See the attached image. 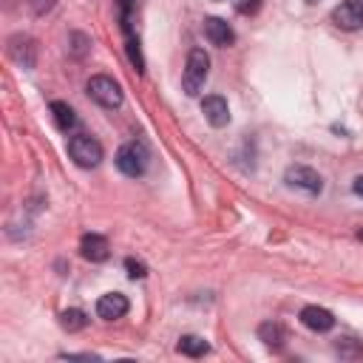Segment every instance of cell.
<instances>
[{"mask_svg": "<svg viewBox=\"0 0 363 363\" xmlns=\"http://www.w3.org/2000/svg\"><path fill=\"white\" fill-rule=\"evenodd\" d=\"M125 269H128V275H130L133 281L147 275V267H145L142 261H136V258H125Z\"/></svg>", "mask_w": 363, "mask_h": 363, "instance_id": "d6986e66", "label": "cell"}, {"mask_svg": "<svg viewBox=\"0 0 363 363\" xmlns=\"http://www.w3.org/2000/svg\"><path fill=\"white\" fill-rule=\"evenodd\" d=\"M332 23L343 31L363 28V0H343L340 6H335L332 9Z\"/></svg>", "mask_w": 363, "mask_h": 363, "instance_id": "8992f818", "label": "cell"}, {"mask_svg": "<svg viewBox=\"0 0 363 363\" xmlns=\"http://www.w3.org/2000/svg\"><path fill=\"white\" fill-rule=\"evenodd\" d=\"M128 57H130L133 68L142 74L145 71V60H142V51H139V40L136 37H128Z\"/></svg>", "mask_w": 363, "mask_h": 363, "instance_id": "e0dca14e", "label": "cell"}, {"mask_svg": "<svg viewBox=\"0 0 363 363\" xmlns=\"http://www.w3.org/2000/svg\"><path fill=\"white\" fill-rule=\"evenodd\" d=\"M306 3H320V0H306Z\"/></svg>", "mask_w": 363, "mask_h": 363, "instance_id": "cb8c5ba5", "label": "cell"}, {"mask_svg": "<svg viewBox=\"0 0 363 363\" xmlns=\"http://www.w3.org/2000/svg\"><path fill=\"white\" fill-rule=\"evenodd\" d=\"M357 238H360V241H363V230H360V233H357Z\"/></svg>", "mask_w": 363, "mask_h": 363, "instance_id": "603a6c76", "label": "cell"}, {"mask_svg": "<svg viewBox=\"0 0 363 363\" xmlns=\"http://www.w3.org/2000/svg\"><path fill=\"white\" fill-rule=\"evenodd\" d=\"M258 340H261L267 349H284L286 332H284V326H281L278 320H267V323L258 326Z\"/></svg>", "mask_w": 363, "mask_h": 363, "instance_id": "4fadbf2b", "label": "cell"}, {"mask_svg": "<svg viewBox=\"0 0 363 363\" xmlns=\"http://www.w3.org/2000/svg\"><path fill=\"white\" fill-rule=\"evenodd\" d=\"M176 349H179V354H187V357H204L210 352V343L199 335H182Z\"/></svg>", "mask_w": 363, "mask_h": 363, "instance_id": "9a60e30c", "label": "cell"}, {"mask_svg": "<svg viewBox=\"0 0 363 363\" xmlns=\"http://www.w3.org/2000/svg\"><path fill=\"white\" fill-rule=\"evenodd\" d=\"M284 182L301 193H309V196H318L323 190V179L318 170L306 167V164H289L286 173H284Z\"/></svg>", "mask_w": 363, "mask_h": 363, "instance_id": "5b68a950", "label": "cell"}, {"mask_svg": "<svg viewBox=\"0 0 363 363\" xmlns=\"http://www.w3.org/2000/svg\"><path fill=\"white\" fill-rule=\"evenodd\" d=\"M79 252H82L85 261L99 264V261H105V258L111 255V247H108V238H105V235H99V233H85V235L79 238Z\"/></svg>", "mask_w": 363, "mask_h": 363, "instance_id": "8fae6325", "label": "cell"}, {"mask_svg": "<svg viewBox=\"0 0 363 363\" xmlns=\"http://www.w3.org/2000/svg\"><path fill=\"white\" fill-rule=\"evenodd\" d=\"M68 156L74 159L77 167L91 170V167H96V164L102 162L105 150H102V145H99L94 136L79 133V136H71V139H68Z\"/></svg>", "mask_w": 363, "mask_h": 363, "instance_id": "277c9868", "label": "cell"}, {"mask_svg": "<svg viewBox=\"0 0 363 363\" xmlns=\"http://www.w3.org/2000/svg\"><path fill=\"white\" fill-rule=\"evenodd\" d=\"M51 116H54V122H57V128H60L62 133H68V130L77 125L74 108H71L68 102H62V99H54V102H51Z\"/></svg>", "mask_w": 363, "mask_h": 363, "instance_id": "5bb4252c", "label": "cell"}, {"mask_svg": "<svg viewBox=\"0 0 363 363\" xmlns=\"http://www.w3.org/2000/svg\"><path fill=\"white\" fill-rule=\"evenodd\" d=\"M71 43H74V45H71L74 57H85V51H88V45H91V40H88L85 34H79V31H77V34H71Z\"/></svg>", "mask_w": 363, "mask_h": 363, "instance_id": "ac0fdd59", "label": "cell"}, {"mask_svg": "<svg viewBox=\"0 0 363 363\" xmlns=\"http://www.w3.org/2000/svg\"><path fill=\"white\" fill-rule=\"evenodd\" d=\"M201 113H204V119H207L213 128H224V125L230 122V105H227V99L218 96V94H210V96L201 99Z\"/></svg>", "mask_w": 363, "mask_h": 363, "instance_id": "ba28073f", "label": "cell"}, {"mask_svg": "<svg viewBox=\"0 0 363 363\" xmlns=\"http://www.w3.org/2000/svg\"><path fill=\"white\" fill-rule=\"evenodd\" d=\"M88 96L96 102V105H102V108H108V111H113V108H119L122 105V99H125V94H122V88H119V82L113 79V77H108V74H94L91 79H88Z\"/></svg>", "mask_w": 363, "mask_h": 363, "instance_id": "3957f363", "label": "cell"}, {"mask_svg": "<svg viewBox=\"0 0 363 363\" xmlns=\"http://www.w3.org/2000/svg\"><path fill=\"white\" fill-rule=\"evenodd\" d=\"M352 190H354V196H360V199H363V176H357V179H354Z\"/></svg>", "mask_w": 363, "mask_h": 363, "instance_id": "7402d4cb", "label": "cell"}, {"mask_svg": "<svg viewBox=\"0 0 363 363\" xmlns=\"http://www.w3.org/2000/svg\"><path fill=\"white\" fill-rule=\"evenodd\" d=\"M57 6V0H31V11L37 14V17H43V14H48L51 9Z\"/></svg>", "mask_w": 363, "mask_h": 363, "instance_id": "44dd1931", "label": "cell"}, {"mask_svg": "<svg viewBox=\"0 0 363 363\" xmlns=\"http://www.w3.org/2000/svg\"><path fill=\"white\" fill-rule=\"evenodd\" d=\"M9 57H11L20 68L31 71V68H34V62H37V45H34V40H31V37H26V34L11 37V40H9Z\"/></svg>", "mask_w": 363, "mask_h": 363, "instance_id": "52a82bcc", "label": "cell"}, {"mask_svg": "<svg viewBox=\"0 0 363 363\" xmlns=\"http://www.w3.org/2000/svg\"><path fill=\"white\" fill-rule=\"evenodd\" d=\"M207 74H210V57L204 48H190L187 54V62H184V74H182V88L187 96H196L204 82H207Z\"/></svg>", "mask_w": 363, "mask_h": 363, "instance_id": "6da1fadb", "label": "cell"}, {"mask_svg": "<svg viewBox=\"0 0 363 363\" xmlns=\"http://www.w3.org/2000/svg\"><path fill=\"white\" fill-rule=\"evenodd\" d=\"M261 9V0H235V11L238 14H255Z\"/></svg>", "mask_w": 363, "mask_h": 363, "instance_id": "ffe728a7", "label": "cell"}, {"mask_svg": "<svg viewBox=\"0 0 363 363\" xmlns=\"http://www.w3.org/2000/svg\"><path fill=\"white\" fill-rule=\"evenodd\" d=\"M301 323L306 326V329H312V332H329L332 326H335V315L329 312V309H323V306H303L301 309Z\"/></svg>", "mask_w": 363, "mask_h": 363, "instance_id": "7c38bea8", "label": "cell"}, {"mask_svg": "<svg viewBox=\"0 0 363 363\" xmlns=\"http://www.w3.org/2000/svg\"><path fill=\"white\" fill-rule=\"evenodd\" d=\"M147 159H150V153H147L145 142L133 139V142H125V145L116 150V159H113V162H116L119 173L136 179V176H142V173L147 170Z\"/></svg>", "mask_w": 363, "mask_h": 363, "instance_id": "7a4b0ae2", "label": "cell"}, {"mask_svg": "<svg viewBox=\"0 0 363 363\" xmlns=\"http://www.w3.org/2000/svg\"><path fill=\"white\" fill-rule=\"evenodd\" d=\"M204 37H207L213 45H218V48H227V45L235 43L233 26H230L227 20H221V17H207V20H204Z\"/></svg>", "mask_w": 363, "mask_h": 363, "instance_id": "30bf717a", "label": "cell"}, {"mask_svg": "<svg viewBox=\"0 0 363 363\" xmlns=\"http://www.w3.org/2000/svg\"><path fill=\"white\" fill-rule=\"evenodd\" d=\"M128 309H130V303H128V298H125L122 292H108V295H102V298L96 301V315H99L102 320L125 318Z\"/></svg>", "mask_w": 363, "mask_h": 363, "instance_id": "9c48e42d", "label": "cell"}, {"mask_svg": "<svg viewBox=\"0 0 363 363\" xmlns=\"http://www.w3.org/2000/svg\"><path fill=\"white\" fill-rule=\"evenodd\" d=\"M60 326L65 332H79L88 326V315L82 309H65V312H60Z\"/></svg>", "mask_w": 363, "mask_h": 363, "instance_id": "2e32d148", "label": "cell"}]
</instances>
